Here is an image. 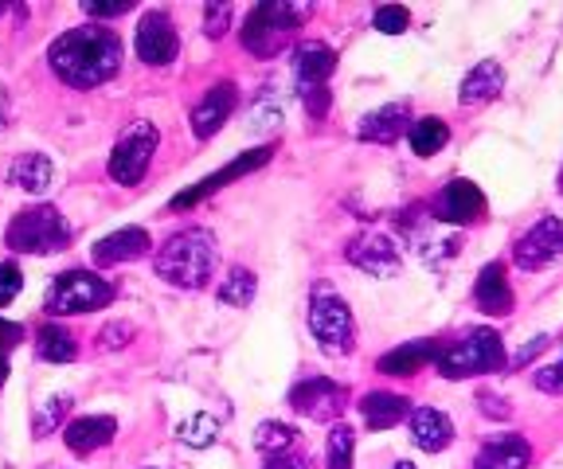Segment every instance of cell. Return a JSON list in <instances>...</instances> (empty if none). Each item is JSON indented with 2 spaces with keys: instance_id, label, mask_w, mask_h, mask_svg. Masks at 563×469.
<instances>
[{
  "instance_id": "31",
  "label": "cell",
  "mask_w": 563,
  "mask_h": 469,
  "mask_svg": "<svg viewBox=\"0 0 563 469\" xmlns=\"http://www.w3.org/2000/svg\"><path fill=\"white\" fill-rule=\"evenodd\" d=\"M356 461V431L349 423H336L329 431V443H325V466L329 469H352Z\"/></svg>"
},
{
  "instance_id": "47",
  "label": "cell",
  "mask_w": 563,
  "mask_h": 469,
  "mask_svg": "<svg viewBox=\"0 0 563 469\" xmlns=\"http://www.w3.org/2000/svg\"><path fill=\"white\" fill-rule=\"evenodd\" d=\"M560 192H563V172H560Z\"/></svg>"
},
{
  "instance_id": "34",
  "label": "cell",
  "mask_w": 563,
  "mask_h": 469,
  "mask_svg": "<svg viewBox=\"0 0 563 469\" xmlns=\"http://www.w3.org/2000/svg\"><path fill=\"white\" fill-rule=\"evenodd\" d=\"M372 24H376V32H384V36H404L407 27H411V12H407L404 4H384V9H376Z\"/></svg>"
},
{
  "instance_id": "26",
  "label": "cell",
  "mask_w": 563,
  "mask_h": 469,
  "mask_svg": "<svg viewBox=\"0 0 563 469\" xmlns=\"http://www.w3.org/2000/svg\"><path fill=\"white\" fill-rule=\"evenodd\" d=\"M52 177H55V169L44 153H24V157H16V165H12V172H9L12 185L27 196L47 192V188H52Z\"/></svg>"
},
{
  "instance_id": "41",
  "label": "cell",
  "mask_w": 563,
  "mask_h": 469,
  "mask_svg": "<svg viewBox=\"0 0 563 469\" xmlns=\"http://www.w3.org/2000/svg\"><path fill=\"white\" fill-rule=\"evenodd\" d=\"M130 337H133V328L125 325V321H118V325H110L102 337H98V348H106V353H110V348H122Z\"/></svg>"
},
{
  "instance_id": "2",
  "label": "cell",
  "mask_w": 563,
  "mask_h": 469,
  "mask_svg": "<svg viewBox=\"0 0 563 469\" xmlns=\"http://www.w3.org/2000/svg\"><path fill=\"white\" fill-rule=\"evenodd\" d=\"M153 266H157V275L165 278L168 286L200 290V286H208L211 275H216V239L200 227L176 231L173 239L157 250V263Z\"/></svg>"
},
{
  "instance_id": "43",
  "label": "cell",
  "mask_w": 563,
  "mask_h": 469,
  "mask_svg": "<svg viewBox=\"0 0 563 469\" xmlns=\"http://www.w3.org/2000/svg\"><path fill=\"white\" fill-rule=\"evenodd\" d=\"M263 469H309V458L298 450H286V454H271Z\"/></svg>"
},
{
  "instance_id": "35",
  "label": "cell",
  "mask_w": 563,
  "mask_h": 469,
  "mask_svg": "<svg viewBox=\"0 0 563 469\" xmlns=\"http://www.w3.org/2000/svg\"><path fill=\"white\" fill-rule=\"evenodd\" d=\"M20 340H24V325H12V321L0 317V388H4V380H9V356Z\"/></svg>"
},
{
  "instance_id": "11",
  "label": "cell",
  "mask_w": 563,
  "mask_h": 469,
  "mask_svg": "<svg viewBox=\"0 0 563 469\" xmlns=\"http://www.w3.org/2000/svg\"><path fill=\"white\" fill-rule=\"evenodd\" d=\"M274 157V145H258V149H251V153H239L231 165H223V169H216L211 177H203L200 185H192L188 192H180V196H173V212H185V208H196L200 200H208V196H216L220 188H228V185H235V180H243L246 172H255V169H263L266 160Z\"/></svg>"
},
{
  "instance_id": "28",
  "label": "cell",
  "mask_w": 563,
  "mask_h": 469,
  "mask_svg": "<svg viewBox=\"0 0 563 469\" xmlns=\"http://www.w3.org/2000/svg\"><path fill=\"white\" fill-rule=\"evenodd\" d=\"M411 149L415 157H434V153L442 149V145L450 142V125L442 122V118H419V122L411 125Z\"/></svg>"
},
{
  "instance_id": "39",
  "label": "cell",
  "mask_w": 563,
  "mask_h": 469,
  "mask_svg": "<svg viewBox=\"0 0 563 469\" xmlns=\"http://www.w3.org/2000/svg\"><path fill=\"white\" fill-rule=\"evenodd\" d=\"M532 383H537L540 391H548V395H563V364L540 368V372L532 376Z\"/></svg>"
},
{
  "instance_id": "42",
  "label": "cell",
  "mask_w": 563,
  "mask_h": 469,
  "mask_svg": "<svg viewBox=\"0 0 563 469\" xmlns=\"http://www.w3.org/2000/svg\"><path fill=\"white\" fill-rule=\"evenodd\" d=\"M477 403H482V415H489V418H509L512 415L509 399H497L493 391H482V395H477Z\"/></svg>"
},
{
  "instance_id": "13",
  "label": "cell",
  "mask_w": 563,
  "mask_h": 469,
  "mask_svg": "<svg viewBox=\"0 0 563 469\" xmlns=\"http://www.w3.org/2000/svg\"><path fill=\"white\" fill-rule=\"evenodd\" d=\"M344 258L372 278H391V275H399V266H404L399 247L387 239L384 231H361V235L344 247Z\"/></svg>"
},
{
  "instance_id": "4",
  "label": "cell",
  "mask_w": 563,
  "mask_h": 469,
  "mask_svg": "<svg viewBox=\"0 0 563 469\" xmlns=\"http://www.w3.org/2000/svg\"><path fill=\"white\" fill-rule=\"evenodd\" d=\"M309 333L325 356H349L356 348V321H352L349 301L325 282L309 298Z\"/></svg>"
},
{
  "instance_id": "15",
  "label": "cell",
  "mask_w": 563,
  "mask_h": 469,
  "mask_svg": "<svg viewBox=\"0 0 563 469\" xmlns=\"http://www.w3.org/2000/svg\"><path fill=\"white\" fill-rule=\"evenodd\" d=\"M239 102V90L235 82H216V87H208V94L200 98L192 107V130L200 142H208V137H216L220 133V125L231 118V110H235Z\"/></svg>"
},
{
  "instance_id": "17",
  "label": "cell",
  "mask_w": 563,
  "mask_h": 469,
  "mask_svg": "<svg viewBox=\"0 0 563 469\" xmlns=\"http://www.w3.org/2000/svg\"><path fill=\"white\" fill-rule=\"evenodd\" d=\"M150 250H153L150 231L122 227V231H114V235L98 239L95 250H90V258H95V266H118V263H137V258H145Z\"/></svg>"
},
{
  "instance_id": "7",
  "label": "cell",
  "mask_w": 563,
  "mask_h": 469,
  "mask_svg": "<svg viewBox=\"0 0 563 469\" xmlns=\"http://www.w3.org/2000/svg\"><path fill=\"white\" fill-rule=\"evenodd\" d=\"M114 301V286L95 270H67L47 290V313H95Z\"/></svg>"
},
{
  "instance_id": "10",
  "label": "cell",
  "mask_w": 563,
  "mask_h": 469,
  "mask_svg": "<svg viewBox=\"0 0 563 469\" xmlns=\"http://www.w3.org/2000/svg\"><path fill=\"white\" fill-rule=\"evenodd\" d=\"M512 263L520 270H548V266L563 263V220L560 215H544L540 223L525 231L512 247Z\"/></svg>"
},
{
  "instance_id": "22",
  "label": "cell",
  "mask_w": 563,
  "mask_h": 469,
  "mask_svg": "<svg viewBox=\"0 0 563 469\" xmlns=\"http://www.w3.org/2000/svg\"><path fill=\"white\" fill-rule=\"evenodd\" d=\"M411 403L407 395H396V391H368L361 399V418L368 431H391V426L407 423L411 418Z\"/></svg>"
},
{
  "instance_id": "38",
  "label": "cell",
  "mask_w": 563,
  "mask_h": 469,
  "mask_svg": "<svg viewBox=\"0 0 563 469\" xmlns=\"http://www.w3.org/2000/svg\"><path fill=\"white\" fill-rule=\"evenodd\" d=\"M20 286H24V275H20L16 263H0V310L9 305L12 298L20 293Z\"/></svg>"
},
{
  "instance_id": "44",
  "label": "cell",
  "mask_w": 563,
  "mask_h": 469,
  "mask_svg": "<svg viewBox=\"0 0 563 469\" xmlns=\"http://www.w3.org/2000/svg\"><path fill=\"white\" fill-rule=\"evenodd\" d=\"M544 348H548V337H537V340H528V345L520 348V353H517V356H512V360H509V368H525V364L532 360V356H540V353H544Z\"/></svg>"
},
{
  "instance_id": "12",
  "label": "cell",
  "mask_w": 563,
  "mask_h": 469,
  "mask_svg": "<svg viewBox=\"0 0 563 469\" xmlns=\"http://www.w3.org/2000/svg\"><path fill=\"white\" fill-rule=\"evenodd\" d=\"M133 47H137V59L150 63V67H168L180 52V36H176V24L168 12H145L137 24V36H133Z\"/></svg>"
},
{
  "instance_id": "1",
  "label": "cell",
  "mask_w": 563,
  "mask_h": 469,
  "mask_svg": "<svg viewBox=\"0 0 563 469\" xmlns=\"http://www.w3.org/2000/svg\"><path fill=\"white\" fill-rule=\"evenodd\" d=\"M47 63L67 87L75 90H95L110 82L122 67V40L118 32L102 24H82L70 27L47 47Z\"/></svg>"
},
{
  "instance_id": "20",
  "label": "cell",
  "mask_w": 563,
  "mask_h": 469,
  "mask_svg": "<svg viewBox=\"0 0 563 469\" xmlns=\"http://www.w3.org/2000/svg\"><path fill=\"white\" fill-rule=\"evenodd\" d=\"M528 461H532V443L525 434H497L485 438L474 469H528Z\"/></svg>"
},
{
  "instance_id": "29",
  "label": "cell",
  "mask_w": 563,
  "mask_h": 469,
  "mask_svg": "<svg viewBox=\"0 0 563 469\" xmlns=\"http://www.w3.org/2000/svg\"><path fill=\"white\" fill-rule=\"evenodd\" d=\"M176 438L185 446H192V450H208L220 438V418L208 415V411H196V415H188L185 423L176 426Z\"/></svg>"
},
{
  "instance_id": "19",
  "label": "cell",
  "mask_w": 563,
  "mask_h": 469,
  "mask_svg": "<svg viewBox=\"0 0 563 469\" xmlns=\"http://www.w3.org/2000/svg\"><path fill=\"white\" fill-rule=\"evenodd\" d=\"M114 434H118V418L82 415V418H75V423H67V431H63V443H67L70 454L87 458V454H95V450H102V446L114 443Z\"/></svg>"
},
{
  "instance_id": "5",
  "label": "cell",
  "mask_w": 563,
  "mask_h": 469,
  "mask_svg": "<svg viewBox=\"0 0 563 469\" xmlns=\"http://www.w3.org/2000/svg\"><path fill=\"white\" fill-rule=\"evenodd\" d=\"M4 243H9V250H16V255L47 258V255H59V250L67 247L70 227L52 204H35V208H24V212L9 223Z\"/></svg>"
},
{
  "instance_id": "45",
  "label": "cell",
  "mask_w": 563,
  "mask_h": 469,
  "mask_svg": "<svg viewBox=\"0 0 563 469\" xmlns=\"http://www.w3.org/2000/svg\"><path fill=\"white\" fill-rule=\"evenodd\" d=\"M9 118H12V107H9V90L0 87V130L9 125Z\"/></svg>"
},
{
  "instance_id": "30",
  "label": "cell",
  "mask_w": 563,
  "mask_h": 469,
  "mask_svg": "<svg viewBox=\"0 0 563 469\" xmlns=\"http://www.w3.org/2000/svg\"><path fill=\"white\" fill-rule=\"evenodd\" d=\"M255 293H258V278L251 270H243V266H235L220 282V301L223 305H235V310H246L255 301Z\"/></svg>"
},
{
  "instance_id": "16",
  "label": "cell",
  "mask_w": 563,
  "mask_h": 469,
  "mask_svg": "<svg viewBox=\"0 0 563 469\" xmlns=\"http://www.w3.org/2000/svg\"><path fill=\"white\" fill-rule=\"evenodd\" d=\"M404 133H411V102H387V107L364 114L361 125H356V137L376 145L399 142Z\"/></svg>"
},
{
  "instance_id": "32",
  "label": "cell",
  "mask_w": 563,
  "mask_h": 469,
  "mask_svg": "<svg viewBox=\"0 0 563 469\" xmlns=\"http://www.w3.org/2000/svg\"><path fill=\"white\" fill-rule=\"evenodd\" d=\"M294 443H298V426H290V423H263L255 431V450L258 454H286V450H294Z\"/></svg>"
},
{
  "instance_id": "46",
  "label": "cell",
  "mask_w": 563,
  "mask_h": 469,
  "mask_svg": "<svg viewBox=\"0 0 563 469\" xmlns=\"http://www.w3.org/2000/svg\"><path fill=\"white\" fill-rule=\"evenodd\" d=\"M391 469H415V466H411V461H396Z\"/></svg>"
},
{
  "instance_id": "18",
  "label": "cell",
  "mask_w": 563,
  "mask_h": 469,
  "mask_svg": "<svg viewBox=\"0 0 563 469\" xmlns=\"http://www.w3.org/2000/svg\"><path fill=\"white\" fill-rule=\"evenodd\" d=\"M474 305L485 317H505V313H512V286H509L505 263L482 266V275H477V282H474Z\"/></svg>"
},
{
  "instance_id": "24",
  "label": "cell",
  "mask_w": 563,
  "mask_h": 469,
  "mask_svg": "<svg viewBox=\"0 0 563 469\" xmlns=\"http://www.w3.org/2000/svg\"><path fill=\"white\" fill-rule=\"evenodd\" d=\"M501 90H505V67L501 63H493V59H482L474 71L462 79L457 102H462V107H485V102H493Z\"/></svg>"
},
{
  "instance_id": "37",
  "label": "cell",
  "mask_w": 563,
  "mask_h": 469,
  "mask_svg": "<svg viewBox=\"0 0 563 469\" xmlns=\"http://www.w3.org/2000/svg\"><path fill=\"white\" fill-rule=\"evenodd\" d=\"M130 9H133V0H87V4H82V12H87L90 20H114V16H125Z\"/></svg>"
},
{
  "instance_id": "40",
  "label": "cell",
  "mask_w": 563,
  "mask_h": 469,
  "mask_svg": "<svg viewBox=\"0 0 563 469\" xmlns=\"http://www.w3.org/2000/svg\"><path fill=\"white\" fill-rule=\"evenodd\" d=\"M306 110H309V118L313 122H321V118L329 114V87H317V90H306Z\"/></svg>"
},
{
  "instance_id": "3",
  "label": "cell",
  "mask_w": 563,
  "mask_h": 469,
  "mask_svg": "<svg viewBox=\"0 0 563 469\" xmlns=\"http://www.w3.org/2000/svg\"><path fill=\"white\" fill-rule=\"evenodd\" d=\"M442 380H470V376H489L505 368V345L497 328H470L466 337L439 348L434 356Z\"/></svg>"
},
{
  "instance_id": "9",
  "label": "cell",
  "mask_w": 563,
  "mask_h": 469,
  "mask_svg": "<svg viewBox=\"0 0 563 469\" xmlns=\"http://www.w3.org/2000/svg\"><path fill=\"white\" fill-rule=\"evenodd\" d=\"M290 407L313 423H336L349 407V388H341L329 376H309L290 388Z\"/></svg>"
},
{
  "instance_id": "25",
  "label": "cell",
  "mask_w": 563,
  "mask_h": 469,
  "mask_svg": "<svg viewBox=\"0 0 563 469\" xmlns=\"http://www.w3.org/2000/svg\"><path fill=\"white\" fill-rule=\"evenodd\" d=\"M434 356H439V345H434V340H411V345H399V348H391V353L379 356V372L384 376H415L419 368L434 364Z\"/></svg>"
},
{
  "instance_id": "36",
  "label": "cell",
  "mask_w": 563,
  "mask_h": 469,
  "mask_svg": "<svg viewBox=\"0 0 563 469\" xmlns=\"http://www.w3.org/2000/svg\"><path fill=\"white\" fill-rule=\"evenodd\" d=\"M231 24V4H208L203 9V36L208 40H220Z\"/></svg>"
},
{
  "instance_id": "33",
  "label": "cell",
  "mask_w": 563,
  "mask_h": 469,
  "mask_svg": "<svg viewBox=\"0 0 563 469\" xmlns=\"http://www.w3.org/2000/svg\"><path fill=\"white\" fill-rule=\"evenodd\" d=\"M75 407V399L70 395H52L44 403V407L35 411V418H32V438H47V434H55L63 426V415Z\"/></svg>"
},
{
  "instance_id": "14",
  "label": "cell",
  "mask_w": 563,
  "mask_h": 469,
  "mask_svg": "<svg viewBox=\"0 0 563 469\" xmlns=\"http://www.w3.org/2000/svg\"><path fill=\"white\" fill-rule=\"evenodd\" d=\"M485 215V196L474 180H450L446 188L439 192L434 200V220L439 223H450V227H470Z\"/></svg>"
},
{
  "instance_id": "21",
  "label": "cell",
  "mask_w": 563,
  "mask_h": 469,
  "mask_svg": "<svg viewBox=\"0 0 563 469\" xmlns=\"http://www.w3.org/2000/svg\"><path fill=\"white\" fill-rule=\"evenodd\" d=\"M333 71H336V52L329 44H317L313 40V44H301L298 55H294V75H298L301 94L325 87L333 79Z\"/></svg>"
},
{
  "instance_id": "8",
  "label": "cell",
  "mask_w": 563,
  "mask_h": 469,
  "mask_svg": "<svg viewBox=\"0 0 563 469\" xmlns=\"http://www.w3.org/2000/svg\"><path fill=\"white\" fill-rule=\"evenodd\" d=\"M157 125L153 122H133L130 130L118 137L114 153H110V177L118 180L122 188H133L145 180L150 172V160L157 153Z\"/></svg>"
},
{
  "instance_id": "6",
  "label": "cell",
  "mask_w": 563,
  "mask_h": 469,
  "mask_svg": "<svg viewBox=\"0 0 563 469\" xmlns=\"http://www.w3.org/2000/svg\"><path fill=\"white\" fill-rule=\"evenodd\" d=\"M309 9H298V4H282V0H266L258 4L243 24V47L258 59H271L282 47L290 44V36L306 24Z\"/></svg>"
},
{
  "instance_id": "23",
  "label": "cell",
  "mask_w": 563,
  "mask_h": 469,
  "mask_svg": "<svg viewBox=\"0 0 563 469\" xmlns=\"http://www.w3.org/2000/svg\"><path fill=\"white\" fill-rule=\"evenodd\" d=\"M411 438L419 450L439 454L454 443V423H450V415L439 407H415L411 411Z\"/></svg>"
},
{
  "instance_id": "27",
  "label": "cell",
  "mask_w": 563,
  "mask_h": 469,
  "mask_svg": "<svg viewBox=\"0 0 563 469\" xmlns=\"http://www.w3.org/2000/svg\"><path fill=\"white\" fill-rule=\"evenodd\" d=\"M35 353L47 364H70L79 356V345H75V333H70V328H63L59 321H47V325H40V333H35Z\"/></svg>"
}]
</instances>
